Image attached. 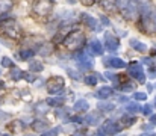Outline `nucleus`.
Returning <instances> with one entry per match:
<instances>
[{"instance_id":"1","label":"nucleus","mask_w":156,"mask_h":136,"mask_svg":"<svg viewBox=\"0 0 156 136\" xmlns=\"http://www.w3.org/2000/svg\"><path fill=\"white\" fill-rule=\"evenodd\" d=\"M0 29L5 35H8L12 40H18L20 38V27L14 20H5L0 23Z\"/></svg>"},{"instance_id":"2","label":"nucleus","mask_w":156,"mask_h":136,"mask_svg":"<svg viewBox=\"0 0 156 136\" xmlns=\"http://www.w3.org/2000/svg\"><path fill=\"white\" fill-rule=\"evenodd\" d=\"M82 43H83V35H82L80 32H77V30L71 32V33L65 38V45H67L68 50H77V48L82 45Z\"/></svg>"},{"instance_id":"3","label":"nucleus","mask_w":156,"mask_h":136,"mask_svg":"<svg viewBox=\"0 0 156 136\" xmlns=\"http://www.w3.org/2000/svg\"><path fill=\"white\" fill-rule=\"evenodd\" d=\"M50 11H52V3H49L46 0H37L34 5V12L40 17H44V15L47 17L50 14Z\"/></svg>"},{"instance_id":"4","label":"nucleus","mask_w":156,"mask_h":136,"mask_svg":"<svg viewBox=\"0 0 156 136\" xmlns=\"http://www.w3.org/2000/svg\"><path fill=\"white\" fill-rule=\"evenodd\" d=\"M64 88V82H62V79H58V77H53L50 79L49 82H47V91L50 92V94H58V92H61Z\"/></svg>"},{"instance_id":"5","label":"nucleus","mask_w":156,"mask_h":136,"mask_svg":"<svg viewBox=\"0 0 156 136\" xmlns=\"http://www.w3.org/2000/svg\"><path fill=\"white\" fill-rule=\"evenodd\" d=\"M120 129H121V127H120L118 124H115V123H111V121H109V123H106L103 127H102V130H100V132H102V133H106V135H115Z\"/></svg>"},{"instance_id":"6","label":"nucleus","mask_w":156,"mask_h":136,"mask_svg":"<svg viewBox=\"0 0 156 136\" xmlns=\"http://www.w3.org/2000/svg\"><path fill=\"white\" fill-rule=\"evenodd\" d=\"M12 6L11 0H0V14H6Z\"/></svg>"},{"instance_id":"7","label":"nucleus","mask_w":156,"mask_h":136,"mask_svg":"<svg viewBox=\"0 0 156 136\" xmlns=\"http://www.w3.org/2000/svg\"><path fill=\"white\" fill-rule=\"evenodd\" d=\"M32 127H34L35 132H43V130H47V123H44V121H35L32 124Z\"/></svg>"},{"instance_id":"8","label":"nucleus","mask_w":156,"mask_h":136,"mask_svg":"<svg viewBox=\"0 0 156 136\" xmlns=\"http://www.w3.org/2000/svg\"><path fill=\"white\" fill-rule=\"evenodd\" d=\"M112 95V89L111 88H102V89L97 91V97H100V98H108V97H111Z\"/></svg>"},{"instance_id":"9","label":"nucleus","mask_w":156,"mask_h":136,"mask_svg":"<svg viewBox=\"0 0 156 136\" xmlns=\"http://www.w3.org/2000/svg\"><path fill=\"white\" fill-rule=\"evenodd\" d=\"M88 107H90V104H88L85 100H79V101L74 104V109H76V110H83V112H85V110H88Z\"/></svg>"},{"instance_id":"10","label":"nucleus","mask_w":156,"mask_h":136,"mask_svg":"<svg viewBox=\"0 0 156 136\" xmlns=\"http://www.w3.org/2000/svg\"><path fill=\"white\" fill-rule=\"evenodd\" d=\"M100 121V117L99 115H94V113H90L87 118H85V123L87 124H94V123H99Z\"/></svg>"},{"instance_id":"11","label":"nucleus","mask_w":156,"mask_h":136,"mask_svg":"<svg viewBox=\"0 0 156 136\" xmlns=\"http://www.w3.org/2000/svg\"><path fill=\"white\" fill-rule=\"evenodd\" d=\"M132 123H135V118H133V117L130 118V117L127 115V117H123V118H121V124H124V126H132Z\"/></svg>"},{"instance_id":"12","label":"nucleus","mask_w":156,"mask_h":136,"mask_svg":"<svg viewBox=\"0 0 156 136\" xmlns=\"http://www.w3.org/2000/svg\"><path fill=\"white\" fill-rule=\"evenodd\" d=\"M99 107H100V109H103V110H114V107H115V106H114L112 103H105V101H102V103L99 104Z\"/></svg>"},{"instance_id":"13","label":"nucleus","mask_w":156,"mask_h":136,"mask_svg":"<svg viewBox=\"0 0 156 136\" xmlns=\"http://www.w3.org/2000/svg\"><path fill=\"white\" fill-rule=\"evenodd\" d=\"M50 106H61V104H64V98H50L49 101H47Z\"/></svg>"},{"instance_id":"14","label":"nucleus","mask_w":156,"mask_h":136,"mask_svg":"<svg viewBox=\"0 0 156 136\" xmlns=\"http://www.w3.org/2000/svg\"><path fill=\"white\" fill-rule=\"evenodd\" d=\"M111 65H112V67L123 68V67H124V62H123V61H120V59H111Z\"/></svg>"},{"instance_id":"15","label":"nucleus","mask_w":156,"mask_h":136,"mask_svg":"<svg viewBox=\"0 0 156 136\" xmlns=\"http://www.w3.org/2000/svg\"><path fill=\"white\" fill-rule=\"evenodd\" d=\"M30 70L32 71H41L43 65H40V62H34V64H30Z\"/></svg>"},{"instance_id":"16","label":"nucleus","mask_w":156,"mask_h":136,"mask_svg":"<svg viewBox=\"0 0 156 136\" xmlns=\"http://www.w3.org/2000/svg\"><path fill=\"white\" fill-rule=\"evenodd\" d=\"M127 110H133V112H138L140 110V106L136 104V103H130V104H127V107H126Z\"/></svg>"},{"instance_id":"17","label":"nucleus","mask_w":156,"mask_h":136,"mask_svg":"<svg viewBox=\"0 0 156 136\" xmlns=\"http://www.w3.org/2000/svg\"><path fill=\"white\" fill-rule=\"evenodd\" d=\"M58 133H59V129H52V130L46 132L43 136H58Z\"/></svg>"},{"instance_id":"18","label":"nucleus","mask_w":156,"mask_h":136,"mask_svg":"<svg viewBox=\"0 0 156 136\" xmlns=\"http://www.w3.org/2000/svg\"><path fill=\"white\" fill-rule=\"evenodd\" d=\"M133 100H146V94L136 92V94H133Z\"/></svg>"},{"instance_id":"19","label":"nucleus","mask_w":156,"mask_h":136,"mask_svg":"<svg viewBox=\"0 0 156 136\" xmlns=\"http://www.w3.org/2000/svg\"><path fill=\"white\" fill-rule=\"evenodd\" d=\"M2 64H3V67H11V59H8V58H3L2 59Z\"/></svg>"},{"instance_id":"20","label":"nucleus","mask_w":156,"mask_h":136,"mask_svg":"<svg viewBox=\"0 0 156 136\" xmlns=\"http://www.w3.org/2000/svg\"><path fill=\"white\" fill-rule=\"evenodd\" d=\"M85 80H87V83H90V85H96V82H97L96 77H87Z\"/></svg>"},{"instance_id":"21","label":"nucleus","mask_w":156,"mask_h":136,"mask_svg":"<svg viewBox=\"0 0 156 136\" xmlns=\"http://www.w3.org/2000/svg\"><path fill=\"white\" fill-rule=\"evenodd\" d=\"M20 76H21V73H20L18 70H14V71H12V79H18Z\"/></svg>"},{"instance_id":"22","label":"nucleus","mask_w":156,"mask_h":136,"mask_svg":"<svg viewBox=\"0 0 156 136\" xmlns=\"http://www.w3.org/2000/svg\"><path fill=\"white\" fill-rule=\"evenodd\" d=\"M20 56H21V58H23V59H27V58H29V56H32V51H24V53H21V54H20Z\"/></svg>"},{"instance_id":"23","label":"nucleus","mask_w":156,"mask_h":136,"mask_svg":"<svg viewBox=\"0 0 156 136\" xmlns=\"http://www.w3.org/2000/svg\"><path fill=\"white\" fill-rule=\"evenodd\" d=\"M150 110H152V107H150V106H146V107L143 109V112H144V115H150Z\"/></svg>"},{"instance_id":"24","label":"nucleus","mask_w":156,"mask_h":136,"mask_svg":"<svg viewBox=\"0 0 156 136\" xmlns=\"http://www.w3.org/2000/svg\"><path fill=\"white\" fill-rule=\"evenodd\" d=\"M0 118H2V120H6V118H8V115H6V113H3V112L0 110Z\"/></svg>"},{"instance_id":"25","label":"nucleus","mask_w":156,"mask_h":136,"mask_svg":"<svg viewBox=\"0 0 156 136\" xmlns=\"http://www.w3.org/2000/svg\"><path fill=\"white\" fill-rule=\"evenodd\" d=\"M74 136H82V135H74Z\"/></svg>"},{"instance_id":"26","label":"nucleus","mask_w":156,"mask_h":136,"mask_svg":"<svg viewBox=\"0 0 156 136\" xmlns=\"http://www.w3.org/2000/svg\"><path fill=\"white\" fill-rule=\"evenodd\" d=\"M146 136H152V135H146Z\"/></svg>"}]
</instances>
